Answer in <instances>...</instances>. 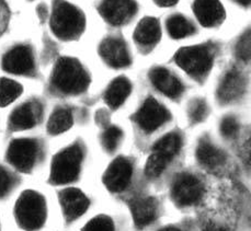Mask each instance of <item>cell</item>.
<instances>
[{
	"label": "cell",
	"instance_id": "6da1fadb",
	"mask_svg": "<svg viewBox=\"0 0 251 231\" xmlns=\"http://www.w3.org/2000/svg\"><path fill=\"white\" fill-rule=\"evenodd\" d=\"M54 86L66 94H78L87 89L89 76L85 69L73 58H62L55 66L53 77Z\"/></svg>",
	"mask_w": 251,
	"mask_h": 231
},
{
	"label": "cell",
	"instance_id": "7a4b0ae2",
	"mask_svg": "<svg viewBox=\"0 0 251 231\" xmlns=\"http://www.w3.org/2000/svg\"><path fill=\"white\" fill-rule=\"evenodd\" d=\"M50 25L58 38L73 40L85 29V17L75 6L64 0H57L54 4Z\"/></svg>",
	"mask_w": 251,
	"mask_h": 231
},
{
	"label": "cell",
	"instance_id": "3957f363",
	"mask_svg": "<svg viewBox=\"0 0 251 231\" xmlns=\"http://www.w3.org/2000/svg\"><path fill=\"white\" fill-rule=\"evenodd\" d=\"M46 216L45 201L39 193L26 191L16 205L18 223L26 230H36L43 226Z\"/></svg>",
	"mask_w": 251,
	"mask_h": 231
},
{
	"label": "cell",
	"instance_id": "277c9868",
	"mask_svg": "<svg viewBox=\"0 0 251 231\" xmlns=\"http://www.w3.org/2000/svg\"><path fill=\"white\" fill-rule=\"evenodd\" d=\"M82 151L79 146H71L55 157L50 169V180L55 184H66L80 172Z\"/></svg>",
	"mask_w": 251,
	"mask_h": 231
},
{
	"label": "cell",
	"instance_id": "5b68a950",
	"mask_svg": "<svg viewBox=\"0 0 251 231\" xmlns=\"http://www.w3.org/2000/svg\"><path fill=\"white\" fill-rule=\"evenodd\" d=\"M176 62L185 72L195 78L205 76L212 67V53L205 46H191L181 48Z\"/></svg>",
	"mask_w": 251,
	"mask_h": 231
},
{
	"label": "cell",
	"instance_id": "8992f818",
	"mask_svg": "<svg viewBox=\"0 0 251 231\" xmlns=\"http://www.w3.org/2000/svg\"><path fill=\"white\" fill-rule=\"evenodd\" d=\"M203 195V185L198 178L192 174H179L171 186V196L180 206L197 204Z\"/></svg>",
	"mask_w": 251,
	"mask_h": 231
},
{
	"label": "cell",
	"instance_id": "52a82bcc",
	"mask_svg": "<svg viewBox=\"0 0 251 231\" xmlns=\"http://www.w3.org/2000/svg\"><path fill=\"white\" fill-rule=\"evenodd\" d=\"M169 112L154 99H148L143 103L135 115L137 124L145 132H152L168 121Z\"/></svg>",
	"mask_w": 251,
	"mask_h": 231
},
{
	"label": "cell",
	"instance_id": "ba28073f",
	"mask_svg": "<svg viewBox=\"0 0 251 231\" xmlns=\"http://www.w3.org/2000/svg\"><path fill=\"white\" fill-rule=\"evenodd\" d=\"M8 160L21 171L31 170L38 157V145L31 139H17L8 149Z\"/></svg>",
	"mask_w": 251,
	"mask_h": 231
},
{
	"label": "cell",
	"instance_id": "9c48e42d",
	"mask_svg": "<svg viewBox=\"0 0 251 231\" xmlns=\"http://www.w3.org/2000/svg\"><path fill=\"white\" fill-rule=\"evenodd\" d=\"M136 3L133 0H103L100 4L102 17L113 25L127 22L136 12Z\"/></svg>",
	"mask_w": 251,
	"mask_h": 231
},
{
	"label": "cell",
	"instance_id": "30bf717a",
	"mask_svg": "<svg viewBox=\"0 0 251 231\" xmlns=\"http://www.w3.org/2000/svg\"><path fill=\"white\" fill-rule=\"evenodd\" d=\"M132 178V165L124 158L114 160L106 169L103 182L108 189L112 192H121L128 185Z\"/></svg>",
	"mask_w": 251,
	"mask_h": 231
},
{
	"label": "cell",
	"instance_id": "8fae6325",
	"mask_svg": "<svg viewBox=\"0 0 251 231\" xmlns=\"http://www.w3.org/2000/svg\"><path fill=\"white\" fill-rule=\"evenodd\" d=\"M2 66L12 73H27L33 69V56L29 47L17 46L4 55Z\"/></svg>",
	"mask_w": 251,
	"mask_h": 231
},
{
	"label": "cell",
	"instance_id": "7c38bea8",
	"mask_svg": "<svg viewBox=\"0 0 251 231\" xmlns=\"http://www.w3.org/2000/svg\"><path fill=\"white\" fill-rule=\"evenodd\" d=\"M246 80L238 71L231 70L223 78L217 89V98L222 103H230L244 94Z\"/></svg>",
	"mask_w": 251,
	"mask_h": 231
},
{
	"label": "cell",
	"instance_id": "4fadbf2b",
	"mask_svg": "<svg viewBox=\"0 0 251 231\" xmlns=\"http://www.w3.org/2000/svg\"><path fill=\"white\" fill-rule=\"evenodd\" d=\"M100 55L110 66L120 68L127 66L131 62L126 45L118 39H106L100 45Z\"/></svg>",
	"mask_w": 251,
	"mask_h": 231
},
{
	"label": "cell",
	"instance_id": "5bb4252c",
	"mask_svg": "<svg viewBox=\"0 0 251 231\" xmlns=\"http://www.w3.org/2000/svg\"><path fill=\"white\" fill-rule=\"evenodd\" d=\"M59 200L65 217L68 220H74L80 217L89 206L87 196L76 188L65 189L60 194Z\"/></svg>",
	"mask_w": 251,
	"mask_h": 231
},
{
	"label": "cell",
	"instance_id": "9a60e30c",
	"mask_svg": "<svg viewBox=\"0 0 251 231\" xmlns=\"http://www.w3.org/2000/svg\"><path fill=\"white\" fill-rule=\"evenodd\" d=\"M194 12L204 26L220 24L225 17L220 0H195Z\"/></svg>",
	"mask_w": 251,
	"mask_h": 231
},
{
	"label": "cell",
	"instance_id": "2e32d148",
	"mask_svg": "<svg viewBox=\"0 0 251 231\" xmlns=\"http://www.w3.org/2000/svg\"><path fill=\"white\" fill-rule=\"evenodd\" d=\"M151 80L161 93L170 98H176L182 93V84L165 68H155L151 72Z\"/></svg>",
	"mask_w": 251,
	"mask_h": 231
},
{
	"label": "cell",
	"instance_id": "e0dca14e",
	"mask_svg": "<svg viewBox=\"0 0 251 231\" xmlns=\"http://www.w3.org/2000/svg\"><path fill=\"white\" fill-rule=\"evenodd\" d=\"M131 210L134 223L137 227H145L155 220L158 205L155 198L139 197L132 202Z\"/></svg>",
	"mask_w": 251,
	"mask_h": 231
},
{
	"label": "cell",
	"instance_id": "ac0fdd59",
	"mask_svg": "<svg viewBox=\"0 0 251 231\" xmlns=\"http://www.w3.org/2000/svg\"><path fill=\"white\" fill-rule=\"evenodd\" d=\"M40 110L35 103H25L19 106L10 117V124L15 129H27L35 125Z\"/></svg>",
	"mask_w": 251,
	"mask_h": 231
},
{
	"label": "cell",
	"instance_id": "d6986e66",
	"mask_svg": "<svg viewBox=\"0 0 251 231\" xmlns=\"http://www.w3.org/2000/svg\"><path fill=\"white\" fill-rule=\"evenodd\" d=\"M135 40L139 44L150 46L157 43L160 38V25L155 18H145L135 30Z\"/></svg>",
	"mask_w": 251,
	"mask_h": 231
},
{
	"label": "cell",
	"instance_id": "ffe728a7",
	"mask_svg": "<svg viewBox=\"0 0 251 231\" xmlns=\"http://www.w3.org/2000/svg\"><path fill=\"white\" fill-rule=\"evenodd\" d=\"M197 158L200 163L208 169L221 167L225 162V155L217 147L206 140L201 141L197 148Z\"/></svg>",
	"mask_w": 251,
	"mask_h": 231
},
{
	"label": "cell",
	"instance_id": "44dd1931",
	"mask_svg": "<svg viewBox=\"0 0 251 231\" xmlns=\"http://www.w3.org/2000/svg\"><path fill=\"white\" fill-rule=\"evenodd\" d=\"M131 92V84L125 78H118L111 82L105 92V101L111 108H119L127 99Z\"/></svg>",
	"mask_w": 251,
	"mask_h": 231
},
{
	"label": "cell",
	"instance_id": "7402d4cb",
	"mask_svg": "<svg viewBox=\"0 0 251 231\" xmlns=\"http://www.w3.org/2000/svg\"><path fill=\"white\" fill-rule=\"evenodd\" d=\"M180 147L181 139L179 135H176V134H168V135L160 138L156 142L154 148H152V152L171 161L174 159V157L178 154Z\"/></svg>",
	"mask_w": 251,
	"mask_h": 231
},
{
	"label": "cell",
	"instance_id": "603a6c76",
	"mask_svg": "<svg viewBox=\"0 0 251 231\" xmlns=\"http://www.w3.org/2000/svg\"><path fill=\"white\" fill-rule=\"evenodd\" d=\"M73 124L72 113L66 109H58L50 115L49 121V132L53 135L62 134L71 128Z\"/></svg>",
	"mask_w": 251,
	"mask_h": 231
},
{
	"label": "cell",
	"instance_id": "cb8c5ba5",
	"mask_svg": "<svg viewBox=\"0 0 251 231\" xmlns=\"http://www.w3.org/2000/svg\"><path fill=\"white\" fill-rule=\"evenodd\" d=\"M167 27L170 36L174 39H183L185 36L192 34L194 31L193 25L182 16H174L169 18L167 22Z\"/></svg>",
	"mask_w": 251,
	"mask_h": 231
},
{
	"label": "cell",
	"instance_id": "d4e9b609",
	"mask_svg": "<svg viewBox=\"0 0 251 231\" xmlns=\"http://www.w3.org/2000/svg\"><path fill=\"white\" fill-rule=\"evenodd\" d=\"M21 92L22 88L17 82L9 79L0 80V106H6L13 102Z\"/></svg>",
	"mask_w": 251,
	"mask_h": 231
},
{
	"label": "cell",
	"instance_id": "484cf974",
	"mask_svg": "<svg viewBox=\"0 0 251 231\" xmlns=\"http://www.w3.org/2000/svg\"><path fill=\"white\" fill-rule=\"evenodd\" d=\"M169 162L170 161L165 159L164 157L152 152L147 160V163L145 167V173L148 178L159 177V175L164 172L165 169L167 168V165L169 164Z\"/></svg>",
	"mask_w": 251,
	"mask_h": 231
},
{
	"label": "cell",
	"instance_id": "4316f807",
	"mask_svg": "<svg viewBox=\"0 0 251 231\" xmlns=\"http://www.w3.org/2000/svg\"><path fill=\"white\" fill-rule=\"evenodd\" d=\"M121 138H122V132L118 127H109L102 135V145L104 149L108 151H114L119 146Z\"/></svg>",
	"mask_w": 251,
	"mask_h": 231
},
{
	"label": "cell",
	"instance_id": "83f0119b",
	"mask_svg": "<svg viewBox=\"0 0 251 231\" xmlns=\"http://www.w3.org/2000/svg\"><path fill=\"white\" fill-rule=\"evenodd\" d=\"M207 113V105L201 99H195L189 106V116L194 123L203 121Z\"/></svg>",
	"mask_w": 251,
	"mask_h": 231
},
{
	"label": "cell",
	"instance_id": "f1b7e54d",
	"mask_svg": "<svg viewBox=\"0 0 251 231\" xmlns=\"http://www.w3.org/2000/svg\"><path fill=\"white\" fill-rule=\"evenodd\" d=\"M82 231H114V225L109 217H96L86 225Z\"/></svg>",
	"mask_w": 251,
	"mask_h": 231
},
{
	"label": "cell",
	"instance_id": "f546056e",
	"mask_svg": "<svg viewBox=\"0 0 251 231\" xmlns=\"http://www.w3.org/2000/svg\"><path fill=\"white\" fill-rule=\"evenodd\" d=\"M236 54L243 61L251 59V31L241 36L236 46Z\"/></svg>",
	"mask_w": 251,
	"mask_h": 231
},
{
	"label": "cell",
	"instance_id": "4dcf8cb0",
	"mask_svg": "<svg viewBox=\"0 0 251 231\" xmlns=\"http://www.w3.org/2000/svg\"><path fill=\"white\" fill-rule=\"evenodd\" d=\"M238 122H237V119L232 116L225 117L221 123V132L223 134V136H225L227 138L235 137L236 134L238 133Z\"/></svg>",
	"mask_w": 251,
	"mask_h": 231
},
{
	"label": "cell",
	"instance_id": "1f68e13d",
	"mask_svg": "<svg viewBox=\"0 0 251 231\" xmlns=\"http://www.w3.org/2000/svg\"><path fill=\"white\" fill-rule=\"evenodd\" d=\"M12 185V178L11 175L7 172L6 169L0 167V197L6 195L11 188Z\"/></svg>",
	"mask_w": 251,
	"mask_h": 231
},
{
	"label": "cell",
	"instance_id": "d6a6232c",
	"mask_svg": "<svg viewBox=\"0 0 251 231\" xmlns=\"http://www.w3.org/2000/svg\"><path fill=\"white\" fill-rule=\"evenodd\" d=\"M9 18H10V12L7 4L3 2V0H0V34H2L7 29Z\"/></svg>",
	"mask_w": 251,
	"mask_h": 231
},
{
	"label": "cell",
	"instance_id": "836d02e7",
	"mask_svg": "<svg viewBox=\"0 0 251 231\" xmlns=\"http://www.w3.org/2000/svg\"><path fill=\"white\" fill-rule=\"evenodd\" d=\"M240 158L244 161L245 164L251 165V136L241 146Z\"/></svg>",
	"mask_w": 251,
	"mask_h": 231
},
{
	"label": "cell",
	"instance_id": "e575fe53",
	"mask_svg": "<svg viewBox=\"0 0 251 231\" xmlns=\"http://www.w3.org/2000/svg\"><path fill=\"white\" fill-rule=\"evenodd\" d=\"M204 231H228V230H227L224 227H222V226L210 224V225L205 226V228H204Z\"/></svg>",
	"mask_w": 251,
	"mask_h": 231
},
{
	"label": "cell",
	"instance_id": "d590c367",
	"mask_svg": "<svg viewBox=\"0 0 251 231\" xmlns=\"http://www.w3.org/2000/svg\"><path fill=\"white\" fill-rule=\"evenodd\" d=\"M176 1H178V0H155V2L161 7L174 6L175 3H176Z\"/></svg>",
	"mask_w": 251,
	"mask_h": 231
},
{
	"label": "cell",
	"instance_id": "8d00e7d4",
	"mask_svg": "<svg viewBox=\"0 0 251 231\" xmlns=\"http://www.w3.org/2000/svg\"><path fill=\"white\" fill-rule=\"evenodd\" d=\"M235 1L239 4H243V6H248V4L251 3V0H235Z\"/></svg>",
	"mask_w": 251,
	"mask_h": 231
},
{
	"label": "cell",
	"instance_id": "74e56055",
	"mask_svg": "<svg viewBox=\"0 0 251 231\" xmlns=\"http://www.w3.org/2000/svg\"><path fill=\"white\" fill-rule=\"evenodd\" d=\"M160 231H181V230H179V229H176V228H174V227H168V228L161 229Z\"/></svg>",
	"mask_w": 251,
	"mask_h": 231
}]
</instances>
